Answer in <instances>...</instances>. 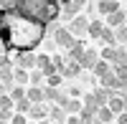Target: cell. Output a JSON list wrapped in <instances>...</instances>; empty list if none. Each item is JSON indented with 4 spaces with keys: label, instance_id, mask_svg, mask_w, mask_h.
<instances>
[{
    "label": "cell",
    "instance_id": "cell-22",
    "mask_svg": "<svg viewBox=\"0 0 127 124\" xmlns=\"http://www.w3.org/2000/svg\"><path fill=\"white\" fill-rule=\"evenodd\" d=\"M61 109L66 111V114H79V111H81V101H79V99H71V96H69V101H66V104H64Z\"/></svg>",
    "mask_w": 127,
    "mask_h": 124
},
{
    "label": "cell",
    "instance_id": "cell-19",
    "mask_svg": "<svg viewBox=\"0 0 127 124\" xmlns=\"http://www.w3.org/2000/svg\"><path fill=\"white\" fill-rule=\"evenodd\" d=\"M109 94H112V91H107V89H102V86H97V89L92 91V96H94V101H97L99 106H104V104H107V99H109Z\"/></svg>",
    "mask_w": 127,
    "mask_h": 124
},
{
    "label": "cell",
    "instance_id": "cell-6",
    "mask_svg": "<svg viewBox=\"0 0 127 124\" xmlns=\"http://www.w3.org/2000/svg\"><path fill=\"white\" fill-rule=\"evenodd\" d=\"M104 106H107L114 117H117V114H125V106H127V104H125V94H114V91H112Z\"/></svg>",
    "mask_w": 127,
    "mask_h": 124
},
{
    "label": "cell",
    "instance_id": "cell-27",
    "mask_svg": "<svg viewBox=\"0 0 127 124\" xmlns=\"http://www.w3.org/2000/svg\"><path fill=\"white\" fill-rule=\"evenodd\" d=\"M43 74H41V71L38 68H33V71H28V84H33V86H41V84H43Z\"/></svg>",
    "mask_w": 127,
    "mask_h": 124
},
{
    "label": "cell",
    "instance_id": "cell-8",
    "mask_svg": "<svg viewBox=\"0 0 127 124\" xmlns=\"http://www.w3.org/2000/svg\"><path fill=\"white\" fill-rule=\"evenodd\" d=\"M74 41H76V38H74L69 30H66V25H64V28H56V33H54V43H56L59 48H69Z\"/></svg>",
    "mask_w": 127,
    "mask_h": 124
},
{
    "label": "cell",
    "instance_id": "cell-24",
    "mask_svg": "<svg viewBox=\"0 0 127 124\" xmlns=\"http://www.w3.org/2000/svg\"><path fill=\"white\" fill-rule=\"evenodd\" d=\"M28 109H31V101L23 96V99H18L15 104H13V111L15 114H28Z\"/></svg>",
    "mask_w": 127,
    "mask_h": 124
},
{
    "label": "cell",
    "instance_id": "cell-18",
    "mask_svg": "<svg viewBox=\"0 0 127 124\" xmlns=\"http://www.w3.org/2000/svg\"><path fill=\"white\" fill-rule=\"evenodd\" d=\"M109 71H112V66L107 63V61H102V58H99L97 63H94V68H92V74L97 76V79H102V76H107Z\"/></svg>",
    "mask_w": 127,
    "mask_h": 124
},
{
    "label": "cell",
    "instance_id": "cell-46",
    "mask_svg": "<svg viewBox=\"0 0 127 124\" xmlns=\"http://www.w3.org/2000/svg\"><path fill=\"white\" fill-rule=\"evenodd\" d=\"M117 3H120V0H117Z\"/></svg>",
    "mask_w": 127,
    "mask_h": 124
},
{
    "label": "cell",
    "instance_id": "cell-23",
    "mask_svg": "<svg viewBox=\"0 0 127 124\" xmlns=\"http://www.w3.org/2000/svg\"><path fill=\"white\" fill-rule=\"evenodd\" d=\"M99 41H102V43H107V46H117V41H114V30H112V28H102Z\"/></svg>",
    "mask_w": 127,
    "mask_h": 124
},
{
    "label": "cell",
    "instance_id": "cell-37",
    "mask_svg": "<svg viewBox=\"0 0 127 124\" xmlns=\"http://www.w3.org/2000/svg\"><path fill=\"white\" fill-rule=\"evenodd\" d=\"M8 124H28V119H26V114H13Z\"/></svg>",
    "mask_w": 127,
    "mask_h": 124
},
{
    "label": "cell",
    "instance_id": "cell-17",
    "mask_svg": "<svg viewBox=\"0 0 127 124\" xmlns=\"http://www.w3.org/2000/svg\"><path fill=\"white\" fill-rule=\"evenodd\" d=\"M26 99L31 101V104H43V89H41V86L26 89Z\"/></svg>",
    "mask_w": 127,
    "mask_h": 124
},
{
    "label": "cell",
    "instance_id": "cell-29",
    "mask_svg": "<svg viewBox=\"0 0 127 124\" xmlns=\"http://www.w3.org/2000/svg\"><path fill=\"white\" fill-rule=\"evenodd\" d=\"M8 96H10V99H13V104H15V101H18V99H23V96H26V86H18V84H15L13 89H10V91H8Z\"/></svg>",
    "mask_w": 127,
    "mask_h": 124
},
{
    "label": "cell",
    "instance_id": "cell-15",
    "mask_svg": "<svg viewBox=\"0 0 127 124\" xmlns=\"http://www.w3.org/2000/svg\"><path fill=\"white\" fill-rule=\"evenodd\" d=\"M48 119L51 124H66V111L61 106H48Z\"/></svg>",
    "mask_w": 127,
    "mask_h": 124
},
{
    "label": "cell",
    "instance_id": "cell-38",
    "mask_svg": "<svg viewBox=\"0 0 127 124\" xmlns=\"http://www.w3.org/2000/svg\"><path fill=\"white\" fill-rule=\"evenodd\" d=\"M15 8V0H0V10H13Z\"/></svg>",
    "mask_w": 127,
    "mask_h": 124
},
{
    "label": "cell",
    "instance_id": "cell-1",
    "mask_svg": "<svg viewBox=\"0 0 127 124\" xmlns=\"http://www.w3.org/2000/svg\"><path fill=\"white\" fill-rule=\"evenodd\" d=\"M48 25H43L41 20L31 18L20 10H0V38H3L5 53H26V51L38 48V43H43Z\"/></svg>",
    "mask_w": 127,
    "mask_h": 124
},
{
    "label": "cell",
    "instance_id": "cell-33",
    "mask_svg": "<svg viewBox=\"0 0 127 124\" xmlns=\"http://www.w3.org/2000/svg\"><path fill=\"white\" fill-rule=\"evenodd\" d=\"M59 94H61V89H51V86H46V89H43V101H56Z\"/></svg>",
    "mask_w": 127,
    "mask_h": 124
},
{
    "label": "cell",
    "instance_id": "cell-7",
    "mask_svg": "<svg viewBox=\"0 0 127 124\" xmlns=\"http://www.w3.org/2000/svg\"><path fill=\"white\" fill-rule=\"evenodd\" d=\"M87 5V0H69V3H64L61 5V15H66L69 20L74 18V15H79L81 13V8Z\"/></svg>",
    "mask_w": 127,
    "mask_h": 124
},
{
    "label": "cell",
    "instance_id": "cell-35",
    "mask_svg": "<svg viewBox=\"0 0 127 124\" xmlns=\"http://www.w3.org/2000/svg\"><path fill=\"white\" fill-rule=\"evenodd\" d=\"M114 63H127V53H125V46L117 48V56H114Z\"/></svg>",
    "mask_w": 127,
    "mask_h": 124
},
{
    "label": "cell",
    "instance_id": "cell-28",
    "mask_svg": "<svg viewBox=\"0 0 127 124\" xmlns=\"http://www.w3.org/2000/svg\"><path fill=\"white\" fill-rule=\"evenodd\" d=\"M97 106H99V104H97V101H94V96H92V94H87V96L81 99V109L92 111V114H94V111H97Z\"/></svg>",
    "mask_w": 127,
    "mask_h": 124
},
{
    "label": "cell",
    "instance_id": "cell-3",
    "mask_svg": "<svg viewBox=\"0 0 127 124\" xmlns=\"http://www.w3.org/2000/svg\"><path fill=\"white\" fill-rule=\"evenodd\" d=\"M87 25H89V18L79 13V15H74V18L69 20V25H66V30H69V33H71L74 38H79V41H81L84 36H87Z\"/></svg>",
    "mask_w": 127,
    "mask_h": 124
},
{
    "label": "cell",
    "instance_id": "cell-26",
    "mask_svg": "<svg viewBox=\"0 0 127 124\" xmlns=\"http://www.w3.org/2000/svg\"><path fill=\"white\" fill-rule=\"evenodd\" d=\"M112 74L120 81H127V63H112Z\"/></svg>",
    "mask_w": 127,
    "mask_h": 124
},
{
    "label": "cell",
    "instance_id": "cell-40",
    "mask_svg": "<svg viewBox=\"0 0 127 124\" xmlns=\"http://www.w3.org/2000/svg\"><path fill=\"white\" fill-rule=\"evenodd\" d=\"M114 119H117V124H127V114H117Z\"/></svg>",
    "mask_w": 127,
    "mask_h": 124
},
{
    "label": "cell",
    "instance_id": "cell-9",
    "mask_svg": "<svg viewBox=\"0 0 127 124\" xmlns=\"http://www.w3.org/2000/svg\"><path fill=\"white\" fill-rule=\"evenodd\" d=\"M97 61H99V53H97V51H94V48H84V56L79 58V68H87V71H92Z\"/></svg>",
    "mask_w": 127,
    "mask_h": 124
},
{
    "label": "cell",
    "instance_id": "cell-5",
    "mask_svg": "<svg viewBox=\"0 0 127 124\" xmlns=\"http://www.w3.org/2000/svg\"><path fill=\"white\" fill-rule=\"evenodd\" d=\"M99 84H102V89H107V91H120V94H125L127 81H120V79H117V76H114L112 71H109L107 76H102V79H99Z\"/></svg>",
    "mask_w": 127,
    "mask_h": 124
},
{
    "label": "cell",
    "instance_id": "cell-42",
    "mask_svg": "<svg viewBox=\"0 0 127 124\" xmlns=\"http://www.w3.org/2000/svg\"><path fill=\"white\" fill-rule=\"evenodd\" d=\"M5 53V46H3V38H0V56Z\"/></svg>",
    "mask_w": 127,
    "mask_h": 124
},
{
    "label": "cell",
    "instance_id": "cell-16",
    "mask_svg": "<svg viewBox=\"0 0 127 124\" xmlns=\"http://www.w3.org/2000/svg\"><path fill=\"white\" fill-rule=\"evenodd\" d=\"M94 119H97L99 124H112V122H114V114H112L107 106H97V111H94Z\"/></svg>",
    "mask_w": 127,
    "mask_h": 124
},
{
    "label": "cell",
    "instance_id": "cell-12",
    "mask_svg": "<svg viewBox=\"0 0 127 124\" xmlns=\"http://www.w3.org/2000/svg\"><path fill=\"white\" fill-rule=\"evenodd\" d=\"M84 48H87V46H84L81 41L76 38V41H74V43L66 48V51H69V53H66V58H71V61H76V63H79V58L84 56Z\"/></svg>",
    "mask_w": 127,
    "mask_h": 124
},
{
    "label": "cell",
    "instance_id": "cell-41",
    "mask_svg": "<svg viewBox=\"0 0 127 124\" xmlns=\"http://www.w3.org/2000/svg\"><path fill=\"white\" fill-rule=\"evenodd\" d=\"M3 94H8V86H5V84H0V96H3Z\"/></svg>",
    "mask_w": 127,
    "mask_h": 124
},
{
    "label": "cell",
    "instance_id": "cell-32",
    "mask_svg": "<svg viewBox=\"0 0 127 124\" xmlns=\"http://www.w3.org/2000/svg\"><path fill=\"white\" fill-rule=\"evenodd\" d=\"M61 84H64L61 74H51V76H46V86H51V89H59Z\"/></svg>",
    "mask_w": 127,
    "mask_h": 124
},
{
    "label": "cell",
    "instance_id": "cell-21",
    "mask_svg": "<svg viewBox=\"0 0 127 124\" xmlns=\"http://www.w3.org/2000/svg\"><path fill=\"white\" fill-rule=\"evenodd\" d=\"M102 23H99V20H89V25H87V36L89 38H94V41H99V33H102Z\"/></svg>",
    "mask_w": 127,
    "mask_h": 124
},
{
    "label": "cell",
    "instance_id": "cell-4",
    "mask_svg": "<svg viewBox=\"0 0 127 124\" xmlns=\"http://www.w3.org/2000/svg\"><path fill=\"white\" fill-rule=\"evenodd\" d=\"M10 56H13V63L18 68H26V71L36 68V53H31V51H26V53H10Z\"/></svg>",
    "mask_w": 127,
    "mask_h": 124
},
{
    "label": "cell",
    "instance_id": "cell-2",
    "mask_svg": "<svg viewBox=\"0 0 127 124\" xmlns=\"http://www.w3.org/2000/svg\"><path fill=\"white\" fill-rule=\"evenodd\" d=\"M15 10L41 20L43 25L54 23V20L61 15V5L56 0H15Z\"/></svg>",
    "mask_w": 127,
    "mask_h": 124
},
{
    "label": "cell",
    "instance_id": "cell-34",
    "mask_svg": "<svg viewBox=\"0 0 127 124\" xmlns=\"http://www.w3.org/2000/svg\"><path fill=\"white\" fill-rule=\"evenodd\" d=\"M0 84H13V68H0Z\"/></svg>",
    "mask_w": 127,
    "mask_h": 124
},
{
    "label": "cell",
    "instance_id": "cell-30",
    "mask_svg": "<svg viewBox=\"0 0 127 124\" xmlns=\"http://www.w3.org/2000/svg\"><path fill=\"white\" fill-rule=\"evenodd\" d=\"M114 56H117V48H114V46H107V48H102V61H107V63H109V61H112V63H114Z\"/></svg>",
    "mask_w": 127,
    "mask_h": 124
},
{
    "label": "cell",
    "instance_id": "cell-36",
    "mask_svg": "<svg viewBox=\"0 0 127 124\" xmlns=\"http://www.w3.org/2000/svg\"><path fill=\"white\" fill-rule=\"evenodd\" d=\"M0 109H13V99H10L8 94L0 96Z\"/></svg>",
    "mask_w": 127,
    "mask_h": 124
},
{
    "label": "cell",
    "instance_id": "cell-43",
    "mask_svg": "<svg viewBox=\"0 0 127 124\" xmlns=\"http://www.w3.org/2000/svg\"><path fill=\"white\" fill-rule=\"evenodd\" d=\"M38 124H51V122H38Z\"/></svg>",
    "mask_w": 127,
    "mask_h": 124
},
{
    "label": "cell",
    "instance_id": "cell-10",
    "mask_svg": "<svg viewBox=\"0 0 127 124\" xmlns=\"http://www.w3.org/2000/svg\"><path fill=\"white\" fill-rule=\"evenodd\" d=\"M59 74H61V79H79L81 68H79V63H76V61L66 58V61H64V68L59 71Z\"/></svg>",
    "mask_w": 127,
    "mask_h": 124
},
{
    "label": "cell",
    "instance_id": "cell-44",
    "mask_svg": "<svg viewBox=\"0 0 127 124\" xmlns=\"http://www.w3.org/2000/svg\"><path fill=\"white\" fill-rule=\"evenodd\" d=\"M0 124H8V122H3V119H0Z\"/></svg>",
    "mask_w": 127,
    "mask_h": 124
},
{
    "label": "cell",
    "instance_id": "cell-45",
    "mask_svg": "<svg viewBox=\"0 0 127 124\" xmlns=\"http://www.w3.org/2000/svg\"><path fill=\"white\" fill-rule=\"evenodd\" d=\"M94 124H99V122H94Z\"/></svg>",
    "mask_w": 127,
    "mask_h": 124
},
{
    "label": "cell",
    "instance_id": "cell-13",
    "mask_svg": "<svg viewBox=\"0 0 127 124\" xmlns=\"http://www.w3.org/2000/svg\"><path fill=\"white\" fill-rule=\"evenodd\" d=\"M107 23H109V28L127 25V15H125V10L120 8V10H114V13H109V15H107Z\"/></svg>",
    "mask_w": 127,
    "mask_h": 124
},
{
    "label": "cell",
    "instance_id": "cell-31",
    "mask_svg": "<svg viewBox=\"0 0 127 124\" xmlns=\"http://www.w3.org/2000/svg\"><path fill=\"white\" fill-rule=\"evenodd\" d=\"M76 119H79V124H94L97 119H94V114L92 111H87V109H81L79 114H76Z\"/></svg>",
    "mask_w": 127,
    "mask_h": 124
},
{
    "label": "cell",
    "instance_id": "cell-14",
    "mask_svg": "<svg viewBox=\"0 0 127 124\" xmlns=\"http://www.w3.org/2000/svg\"><path fill=\"white\" fill-rule=\"evenodd\" d=\"M114 10H120L117 0H99L97 3V13H102V15H109V13H114Z\"/></svg>",
    "mask_w": 127,
    "mask_h": 124
},
{
    "label": "cell",
    "instance_id": "cell-25",
    "mask_svg": "<svg viewBox=\"0 0 127 124\" xmlns=\"http://www.w3.org/2000/svg\"><path fill=\"white\" fill-rule=\"evenodd\" d=\"M114 30V41H117L120 46L127 43V25H117V28H112Z\"/></svg>",
    "mask_w": 127,
    "mask_h": 124
},
{
    "label": "cell",
    "instance_id": "cell-39",
    "mask_svg": "<svg viewBox=\"0 0 127 124\" xmlns=\"http://www.w3.org/2000/svg\"><path fill=\"white\" fill-rule=\"evenodd\" d=\"M66 101H69V96H66V94H64V91H61V94H59V99H56V104H59V106H64V104H66Z\"/></svg>",
    "mask_w": 127,
    "mask_h": 124
},
{
    "label": "cell",
    "instance_id": "cell-11",
    "mask_svg": "<svg viewBox=\"0 0 127 124\" xmlns=\"http://www.w3.org/2000/svg\"><path fill=\"white\" fill-rule=\"evenodd\" d=\"M28 117L36 119V122H43V119H48V106H46V104H31Z\"/></svg>",
    "mask_w": 127,
    "mask_h": 124
},
{
    "label": "cell",
    "instance_id": "cell-20",
    "mask_svg": "<svg viewBox=\"0 0 127 124\" xmlns=\"http://www.w3.org/2000/svg\"><path fill=\"white\" fill-rule=\"evenodd\" d=\"M13 84H18V86H26L28 84V71L26 68H13Z\"/></svg>",
    "mask_w": 127,
    "mask_h": 124
}]
</instances>
